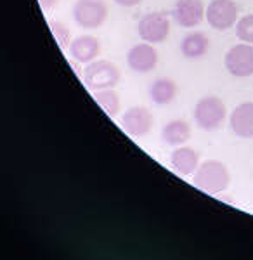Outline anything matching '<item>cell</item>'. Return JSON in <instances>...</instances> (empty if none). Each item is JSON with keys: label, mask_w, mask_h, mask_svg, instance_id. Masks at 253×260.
I'll list each match as a JSON object with an SVG mask.
<instances>
[{"label": "cell", "mask_w": 253, "mask_h": 260, "mask_svg": "<svg viewBox=\"0 0 253 260\" xmlns=\"http://www.w3.org/2000/svg\"><path fill=\"white\" fill-rule=\"evenodd\" d=\"M126 64L137 73H149L158 64V52L151 44H137L126 54Z\"/></svg>", "instance_id": "10"}, {"label": "cell", "mask_w": 253, "mask_h": 260, "mask_svg": "<svg viewBox=\"0 0 253 260\" xmlns=\"http://www.w3.org/2000/svg\"><path fill=\"white\" fill-rule=\"evenodd\" d=\"M203 0H177L172 16L174 21L182 28H195L205 18Z\"/></svg>", "instance_id": "9"}, {"label": "cell", "mask_w": 253, "mask_h": 260, "mask_svg": "<svg viewBox=\"0 0 253 260\" xmlns=\"http://www.w3.org/2000/svg\"><path fill=\"white\" fill-rule=\"evenodd\" d=\"M94 99L98 101V104L108 113L109 116H116L118 111H120V95H118L113 89L96 90Z\"/></svg>", "instance_id": "17"}, {"label": "cell", "mask_w": 253, "mask_h": 260, "mask_svg": "<svg viewBox=\"0 0 253 260\" xmlns=\"http://www.w3.org/2000/svg\"><path fill=\"white\" fill-rule=\"evenodd\" d=\"M120 70L111 61H92L83 70V82L92 90L113 89L120 82Z\"/></svg>", "instance_id": "2"}, {"label": "cell", "mask_w": 253, "mask_h": 260, "mask_svg": "<svg viewBox=\"0 0 253 260\" xmlns=\"http://www.w3.org/2000/svg\"><path fill=\"white\" fill-rule=\"evenodd\" d=\"M236 37L244 44H253V14H246L241 19H238Z\"/></svg>", "instance_id": "18"}, {"label": "cell", "mask_w": 253, "mask_h": 260, "mask_svg": "<svg viewBox=\"0 0 253 260\" xmlns=\"http://www.w3.org/2000/svg\"><path fill=\"white\" fill-rule=\"evenodd\" d=\"M238 4L234 0H212L206 7L205 18L218 31H226L238 23Z\"/></svg>", "instance_id": "5"}, {"label": "cell", "mask_w": 253, "mask_h": 260, "mask_svg": "<svg viewBox=\"0 0 253 260\" xmlns=\"http://www.w3.org/2000/svg\"><path fill=\"white\" fill-rule=\"evenodd\" d=\"M191 137V127L184 120H172L163 127L162 139L168 146H182Z\"/></svg>", "instance_id": "15"}, {"label": "cell", "mask_w": 253, "mask_h": 260, "mask_svg": "<svg viewBox=\"0 0 253 260\" xmlns=\"http://www.w3.org/2000/svg\"><path fill=\"white\" fill-rule=\"evenodd\" d=\"M226 70L236 78H248L253 75V44H238L227 50L224 57Z\"/></svg>", "instance_id": "6"}, {"label": "cell", "mask_w": 253, "mask_h": 260, "mask_svg": "<svg viewBox=\"0 0 253 260\" xmlns=\"http://www.w3.org/2000/svg\"><path fill=\"white\" fill-rule=\"evenodd\" d=\"M170 163L180 175H191L198 170L200 154L193 148H177L174 153H172Z\"/></svg>", "instance_id": "13"}, {"label": "cell", "mask_w": 253, "mask_h": 260, "mask_svg": "<svg viewBox=\"0 0 253 260\" xmlns=\"http://www.w3.org/2000/svg\"><path fill=\"white\" fill-rule=\"evenodd\" d=\"M177 95V85L170 78H158L151 83L149 87V98L158 106H167Z\"/></svg>", "instance_id": "16"}, {"label": "cell", "mask_w": 253, "mask_h": 260, "mask_svg": "<svg viewBox=\"0 0 253 260\" xmlns=\"http://www.w3.org/2000/svg\"><path fill=\"white\" fill-rule=\"evenodd\" d=\"M73 19L82 28H99L108 19V6L104 0H77L73 6Z\"/></svg>", "instance_id": "4"}, {"label": "cell", "mask_w": 253, "mask_h": 260, "mask_svg": "<svg viewBox=\"0 0 253 260\" xmlns=\"http://www.w3.org/2000/svg\"><path fill=\"white\" fill-rule=\"evenodd\" d=\"M231 182V174L227 167L218 160H208L203 161L198 170L195 172L193 184L198 189L210 192V194H218L226 191Z\"/></svg>", "instance_id": "1"}, {"label": "cell", "mask_w": 253, "mask_h": 260, "mask_svg": "<svg viewBox=\"0 0 253 260\" xmlns=\"http://www.w3.org/2000/svg\"><path fill=\"white\" fill-rule=\"evenodd\" d=\"M40 6L44 7V9H52L54 6L57 4V0H39Z\"/></svg>", "instance_id": "21"}, {"label": "cell", "mask_w": 253, "mask_h": 260, "mask_svg": "<svg viewBox=\"0 0 253 260\" xmlns=\"http://www.w3.org/2000/svg\"><path fill=\"white\" fill-rule=\"evenodd\" d=\"M231 128L238 137L251 139L253 137V103H241L236 106L229 118Z\"/></svg>", "instance_id": "11"}, {"label": "cell", "mask_w": 253, "mask_h": 260, "mask_svg": "<svg viewBox=\"0 0 253 260\" xmlns=\"http://www.w3.org/2000/svg\"><path fill=\"white\" fill-rule=\"evenodd\" d=\"M70 54L73 59H77L78 62H92L101 52V44L96 37L90 35H82L77 37L73 42L70 44Z\"/></svg>", "instance_id": "12"}, {"label": "cell", "mask_w": 253, "mask_h": 260, "mask_svg": "<svg viewBox=\"0 0 253 260\" xmlns=\"http://www.w3.org/2000/svg\"><path fill=\"white\" fill-rule=\"evenodd\" d=\"M226 115V104L215 95H206V98L200 99L195 108V120L203 130L218 128L224 123Z\"/></svg>", "instance_id": "3"}, {"label": "cell", "mask_w": 253, "mask_h": 260, "mask_svg": "<svg viewBox=\"0 0 253 260\" xmlns=\"http://www.w3.org/2000/svg\"><path fill=\"white\" fill-rule=\"evenodd\" d=\"M121 127L129 136L144 137L153 128V115L144 106H134L121 116Z\"/></svg>", "instance_id": "8"}, {"label": "cell", "mask_w": 253, "mask_h": 260, "mask_svg": "<svg viewBox=\"0 0 253 260\" xmlns=\"http://www.w3.org/2000/svg\"><path fill=\"white\" fill-rule=\"evenodd\" d=\"M137 31L147 44H162L170 35V21L163 12H149L139 21Z\"/></svg>", "instance_id": "7"}, {"label": "cell", "mask_w": 253, "mask_h": 260, "mask_svg": "<svg viewBox=\"0 0 253 260\" xmlns=\"http://www.w3.org/2000/svg\"><path fill=\"white\" fill-rule=\"evenodd\" d=\"M115 2L121 7H136L142 2V0H115Z\"/></svg>", "instance_id": "20"}, {"label": "cell", "mask_w": 253, "mask_h": 260, "mask_svg": "<svg viewBox=\"0 0 253 260\" xmlns=\"http://www.w3.org/2000/svg\"><path fill=\"white\" fill-rule=\"evenodd\" d=\"M210 40L205 33L201 31H193L189 35H185L182 42H180V50H182V56L187 59H198V57H203L208 52Z\"/></svg>", "instance_id": "14"}, {"label": "cell", "mask_w": 253, "mask_h": 260, "mask_svg": "<svg viewBox=\"0 0 253 260\" xmlns=\"http://www.w3.org/2000/svg\"><path fill=\"white\" fill-rule=\"evenodd\" d=\"M50 31H52V35L56 37V40H57V44H59V47H62V49H66V47H70V37H71V33L68 30V26H66L65 23H61V21H50Z\"/></svg>", "instance_id": "19"}]
</instances>
